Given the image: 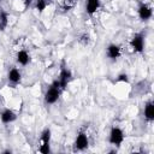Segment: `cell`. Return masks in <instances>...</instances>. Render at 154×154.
<instances>
[{"instance_id":"1","label":"cell","mask_w":154,"mask_h":154,"mask_svg":"<svg viewBox=\"0 0 154 154\" xmlns=\"http://www.w3.org/2000/svg\"><path fill=\"white\" fill-rule=\"evenodd\" d=\"M61 87H60V82L59 79L53 81V83L49 85V88L47 89L46 94H45V102L47 105H53L58 101L60 93H61Z\"/></svg>"},{"instance_id":"2","label":"cell","mask_w":154,"mask_h":154,"mask_svg":"<svg viewBox=\"0 0 154 154\" xmlns=\"http://www.w3.org/2000/svg\"><path fill=\"white\" fill-rule=\"evenodd\" d=\"M109 143L113 144V146H120L124 141V132L122 131L120 128L118 126H113L109 131Z\"/></svg>"},{"instance_id":"3","label":"cell","mask_w":154,"mask_h":154,"mask_svg":"<svg viewBox=\"0 0 154 154\" xmlns=\"http://www.w3.org/2000/svg\"><path fill=\"white\" fill-rule=\"evenodd\" d=\"M40 141H41V144H40V147H38V150H40L41 153H43V154H48V153L51 152V149H49L51 130H49L48 128H47V129H45V130L42 131Z\"/></svg>"},{"instance_id":"4","label":"cell","mask_w":154,"mask_h":154,"mask_svg":"<svg viewBox=\"0 0 154 154\" xmlns=\"http://www.w3.org/2000/svg\"><path fill=\"white\" fill-rule=\"evenodd\" d=\"M130 46L132 48V51L135 53H142L144 49V38L142 34H136L131 41H130Z\"/></svg>"},{"instance_id":"5","label":"cell","mask_w":154,"mask_h":154,"mask_svg":"<svg viewBox=\"0 0 154 154\" xmlns=\"http://www.w3.org/2000/svg\"><path fill=\"white\" fill-rule=\"evenodd\" d=\"M89 140L84 131H79L75 140V150H84L88 148Z\"/></svg>"},{"instance_id":"6","label":"cell","mask_w":154,"mask_h":154,"mask_svg":"<svg viewBox=\"0 0 154 154\" xmlns=\"http://www.w3.org/2000/svg\"><path fill=\"white\" fill-rule=\"evenodd\" d=\"M59 82H60V87H61V89L64 90L65 89V87L69 84V82L72 79V72H71V70L70 69H67V67H61V70H60V73H59Z\"/></svg>"},{"instance_id":"7","label":"cell","mask_w":154,"mask_h":154,"mask_svg":"<svg viewBox=\"0 0 154 154\" xmlns=\"http://www.w3.org/2000/svg\"><path fill=\"white\" fill-rule=\"evenodd\" d=\"M153 11L152 7L148 6L147 4H141L138 7V17L141 20H148L149 18H152Z\"/></svg>"},{"instance_id":"8","label":"cell","mask_w":154,"mask_h":154,"mask_svg":"<svg viewBox=\"0 0 154 154\" xmlns=\"http://www.w3.org/2000/svg\"><path fill=\"white\" fill-rule=\"evenodd\" d=\"M16 118H17V114L10 108H6L0 113V119L4 124H10V123L14 122Z\"/></svg>"},{"instance_id":"9","label":"cell","mask_w":154,"mask_h":154,"mask_svg":"<svg viewBox=\"0 0 154 154\" xmlns=\"http://www.w3.org/2000/svg\"><path fill=\"white\" fill-rule=\"evenodd\" d=\"M7 78H8V82L12 84V85H17L20 79H22V75L19 72V70L17 67H12L10 71H8V75H7Z\"/></svg>"},{"instance_id":"10","label":"cell","mask_w":154,"mask_h":154,"mask_svg":"<svg viewBox=\"0 0 154 154\" xmlns=\"http://www.w3.org/2000/svg\"><path fill=\"white\" fill-rule=\"evenodd\" d=\"M100 7V0H85V12L89 16H93Z\"/></svg>"},{"instance_id":"11","label":"cell","mask_w":154,"mask_h":154,"mask_svg":"<svg viewBox=\"0 0 154 154\" xmlns=\"http://www.w3.org/2000/svg\"><path fill=\"white\" fill-rule=\"evenodd\" d=\"M106 54H107V57L109 59L116 60L120 55V47L118 45H109L107 47V49H106Z\"/></svg>"},{"instance_id":"12","label":"cell","mask_w":154,"mask_h":154,"mask_svg":"<svg viewBox=\"0 0 154 154\" xmlns=\"http://www.w3.org/2000/svg\"><path fill=\"white\" fill-rule=\"evenodd\" d=\"M144 118L148 122H153L154 120V103L153 101H148L144 106Z\"/></svg>"},{"instance_id":"13","label":"cell","mask_w":154,"mask_h":154,"mask_svg":"<svg viewBox=\"0 0 154 154\" xmlns=\"http://www.w3.org/2000/svg\"><path fill=\"white\" fill-rule=\"evenodd\" d=\"M29 61H30V57H29V53L26 51H23L22 49V51H19L17 53V63L18 64L25 66V65H28Z\"/></svg>"},{"instance_id":"14","label":"cell","mask_w":154,"mask_h":154,"mask_svg":"<svg viewBox=\"0 0 154 154\" xmlns=\"http://www.w3.org/2000/svg\"><path fill=\"white\" fill-rule=\"evenodd\" d=\"M8 24V14L6 11L0 8V31H4Z\"/></svg>"},{"instance_id":"15","label":"cell","mask_w":154,"mask_h":154,"mask_svg":"<svg viewBox=\"0 0 154 154\" xmlns=\"http://www.w3.org/2000/svg\"><path fill=\"white\" fill-rule=\"evenodd\" d=\"M78 0H61V8L64 11H69L76 6Z\"/></svg>"},{"instance_id":"16","label":"cell","mask_w":154,"mask_h":154,"mask_svg":"<svg viewBox=\"0 0 154 154\" xmlns=\"http://www.w3.org/2000/svg\"><path fill=\"white\" fill-rule=\"evenodd\" d=\"M47 6H48V5H47L46 0H35V8H36L40 13H42Z\"/></svg>"},{"instance_id":"17","label":"cell","mask_w":154,"mask_h":154,"mask_svg":"<svg viewBox=\"0 0 154 154\" xmlns=\"http://www.w3.org/2000/svg\"><path fill=\"white\" fill-rule=\"evenodd\" d=\"M89 41H90V37H89L88 34H83V35H81L79 38H78V42L82 43L83 46H87V45L89 43Z\"/></svg>"},{"instance_id":"18","label":"cell","mask_w":154,"mask_h":154,"mask_svg":"<svg viewBox=\"0 0 154 154\" xmlns=\"http://www.w3.org/2000/svg\"><path fill=\"white\" fill-rule=\"evenodd\" d=\"M117 81L118 82H129V79H128V76L126 75H119L118 76V78H117Z\"/></svg>"},{"instance_id":"19","label":"cell","mask_w":154,"mask_h":154,"mask_svg":"<svg viewBox=\"0 0 154 154\" xmlns=\"http://www.w3.org/2000/svg\"><path fill=\"white\" fill-rule=\"evenodd\" d=\"M46 2H47V5H51L53 2V0H46Z\"/></svg>"},{"instance_id":"20","label":"cell","mask_w":154,"mask_h":154,"mask_svg":"<svg viewBox=\"0 0 154 154\" xmlns=\"http://www.w3.org/2000/svg\"><path fill=\"white\" fill-rule=\"evenodd\" d=\"M1 1H2V0H0V2H1Z\"/></svg>"}]
</instances>
